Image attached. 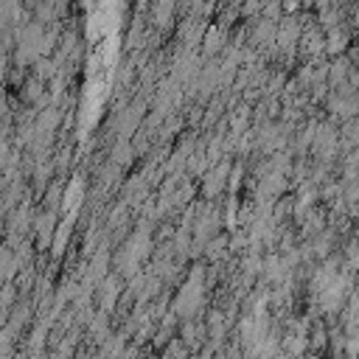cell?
Wrapping results in <instances>:
<instances>
[{
	"mask_svg": "<svg viewBox=\"0 0 359 359\" xmlns=\"http://www.w3.org/2000/svg\"><path fill=\"white\" fill-rule=\"evenodd\" d=\"M222 42H224V34H222L219 28H210V31L205 34V53H216Z\"/></svg>",
	"mask_w": 359,
	"mask_h": 359,
	"instance_id": "3957f363",
	"label": "cell"
},
{
	"mask_svg": "<svg viewBox=\"0 0 359 359\" xmlns=\"http://www.w3.org/2000/svg\"><path fill=\"white\" fill-rule=\"evenodd\" d=\"M171 11H174V0H157L154 8H151V20H154L157 25H168Z\"/></svg>",
	"mask_w": 359,
	"mask_h": 359,
	"instance_id": "7a4b0ae2",
	"label": "cell"
},
{
	"mask_svg": "<svg viewBox=\"0 0 359 359\" xmlns=\"http://www.w3.org/2000/svg\"><path fill=\"white\" fill-rule=\"evenodd\" d=\"M348 39H351L348 31L339 25V28H334V31L325 34V50H328V53H342V50L348 48Z\"/></svg>",
	"mask_w": 359,
	"mask_h": 359,
	"instance_id": "6da1fadb",
	"label": "cell"
}]
</instances>
